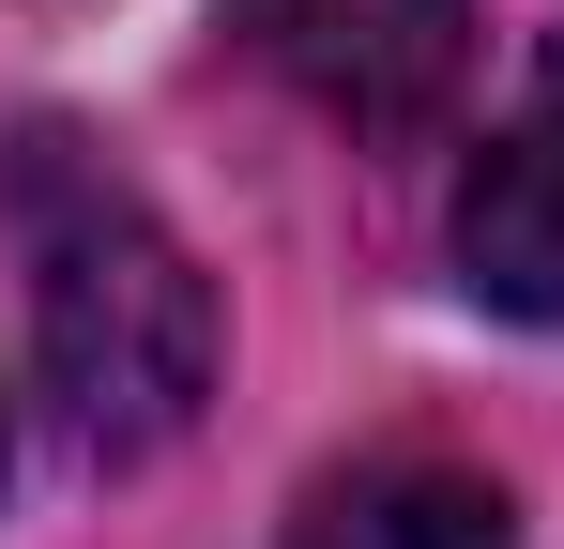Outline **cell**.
<instances>
[{
    "instance_id": "1",
    "label": "cell",
    "mask_w": 564,
    "mask_h": 549,
    "mask_svg": "<svg viewBox=\"0 0 564 549\" xmlns=\"http://www.w3.org/2000/svg\"><path fill=\"white\" fill-rule=\"evenodd\" d=\"M15 245H31V352L93 458H153L214 397V290L169 245L138 183H107L77 138L15 153Z\"/></svg>"
},
{
    "instance_id": "2",
    "label": "cell",
    "mask_w": 564,
    "mask_h": 549,
    "mask_svg": "<svg viewBox=\"0 0 564 549\" xmlns=\"http://www.w3.org/2000/svg\"><path fill=\"white\" fill-rule=\"evenodd\" d=\"M245 46L351 138H427L473 77V0H245Z\"/></svg>"
},
{
    "instance_id": "3",
    "label": "cell",
    "mask_w": 564,
    "mask_h": 549,
    "mask_svg": "<svg viewBox=\"0 0 564 549\" xmlns=\"http://www.w3.org/2000/svg\"><path fill=\"white\" fill-rule=\"evenodd\" d=\"M458 274L503 321H564V138H488L458 183Z\"/></svg>"
},
{
    "instance_id": "4",
    "label": "cell",
    "mask_w": 564,
    "mask_h": 549,
    "mask_svg": "<svg viewBox=\"0 0 564 549\" xmlns=\"http://www.w3.org/2000/svg\"><path fill=\"white\" fill-rule=\"evenodd\" d=\"M290 549H503V504L458 458H367V473L305 488Z\"/></svg>"
},
{
    "instance_id": "5",
    "label": "cell",
    "mask_w": 564,
    "mask_h": 549,
    "mask_svg": "<svg viewBox=\"0 0 564 549\" xmlns=\"http://www.w3.org/2000/svg\"><path fill=\"white\" fill-rule=\"evenodd\" d=\"M550 138H564V46H550Z\"/></svg>"
}]
</instances>
